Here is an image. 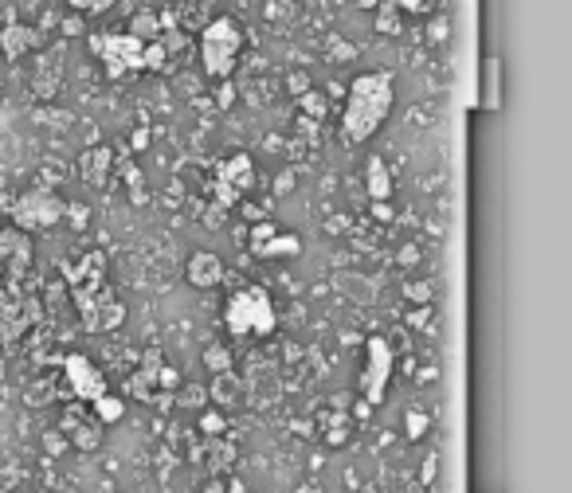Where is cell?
I'll use <instances>...</instances> for the list:
<instances>
[{
    "label": "cell",
    "instance_id": "cell-2",
    "mask_svg": "<svg viewBox=\"0 0 572 493\" xmlns=\"http://www.w3.org/2000/svg\"><path fill=\"white\" fill-rule=\"evenodd\" d=\"M239 55H243V28L236 20L232 16L208 20L204 32H200V67H204V75L216 79V83H228Z\"/></svg>",
    "mask_w": 572,
    "mask_h": 493
},
{
    "label": "cell",
    "instance_id": "cell-8",
    "mask_svg": "<svg viewBox=\"0 0 572 493\" xmlns=\"http://www.w3.org/2000/svg\"><path fill=\"white\" fill-rule=\"evenodd\" d=\"M255 161L247 157V153H232L228 161H220V169H216V180H212V192H216V204L220 208H236L239 200L255 188Z\"/></svg>",
    "mask_w": 572,
    "mask_h": 493
},
{
    "label": "cell",
    "instance_id": "cell-7",
    "mask_svg": "<svg viewBox=\"0 0 572 493\" xmlns=\"http://www.w3.org/2000/svg\"><path fill=\"white\" fill-rule=\"evenodd\" d=\"M8 216H12L16 231H24V235L28 231H48L67 216V204L51 188H28L8 204Z\"/></svg>",
    "mask_w": 572,
    "mask_h": 493
},
{
    "label": "cell",
    "instance_id": "cell-3",
    "mask_svg": "<svg viewBox=\"0 0 572 493\" xmlns=\"http://www.w3.org/2000/svg\"><path fill=\"white\" fill-rule=\"evenodd\" d=\"M275 325H279V314L263 286H243L224 302V329L232 337H271Z\"/></svg>",
    "mask_w": 572,
    "mask_h": 493
},
{
    "label": "cell",
    "instance_id": "cell-10",
    "mask_svg": "<svg viewBox=\"0 0 572 493\" xmlns=\"http://www.w3.org/2000/svg\"><path fill=\"white\" fill-rule=\"evenodd\" d=\"M63 75H67V47L51 44L36 51V63H32V75H28V87L40 102H51L59 90H63Z\"/></svg>",
    "mask_w": 572,
    "mask_h": 493
},
{
    "label": "cell",
    "instance_id": "cell-27",
    "mask_svg": "<svg viewBox=\"0 0 572 493\" xmlns=\"http://www.w3.org/2000/svg\"><path fill=\"white\" fill-rule=\"evenodd\" d=\"M196 427H200L204 435H224V431H228V419H224V415H216V411H204Z\"/></svg>",
    "mask_w": 572,
    "mask_h": 493
},
{
    "label": "cell",
    "instance_id": "cell-31",
    "mask_svg": "<svg viewBox=\"0 0 572 493\" xmlns=\"http://www.w3.org/2000/svg\"><path fill=\"white\" fill-rule=\"evenodd\" d=\"M404 294H408V302H431L428 282H408V286H404Z\"/></svg>",
    "mask_w": 572,
    "mask_h": 493
},
{
    "label": "cell",
    "instance_id": "cell-16",
    "mask_svg": "<svg viewBox=\"0 0 572 493\" xmlns=\"http://www.w3.org/2000/svg\"><path fill=\"white\" fill-rule=\"evenodd\" d=\"M232 458H236V447L224 439V435H208L200 450H192V462L200 466V470H208V474H220V470H228L232 466Z\"/></svg>",
    "mask_w": 572,
    "mask_h": 493
},
{
    "label": "cell",
    "instance_id": "cell-29",
    "mask_svg": "<svg viewBox=\"0 0 572 493\" xmlns=\"http://www.w3.org/2000/svg\"><path fill=\"white\" fill-rule=\"evenodd\" d=\"M400 16H428L431 12V0H392Z\"/></svg>",
    "mask_w": 572,
    "mask_h": 493
},
{
    "label": "cell",
    "instance_id": "cell-21",
    "mask_svg": "<svg viewBox=\"0 0 572 493\" xmlns=\"http://www.w3.org/2000/svg\"><path fill=\"white\" fill-rule=\"evenodd\" d=\"M365 188H369L373 200H388L392 196V173H388V165H384L381 157H369V165H365Z\"/></svg>",
    "mask_w": 572,
    "mask_h": 493
},
{
    "label": "cell",
    "instance_id": "cell-33",
    "mask_svg": "<svg viewBox=\"0 0 572 493\" xmlns=\"http://www.w3.org/2000/svg\"><path fill=\"white\" fill-rule=\"evenodd\" d=\"M200 493H228V486H224L220 478H208V482L200 486Z\"/></svg>",
    "mask_w": 572,
    "mask_h": 493
},
{
    "label": "cell",
    "instance_id": "cell-4",
    "mask_svg": "<svg viewBox=\"0 0 572 493\" xmlns=\"http://www.w3.org/2000/svg\"><path fill=\"white\" fill-rule=\"evenodd\" d=\"M67 290H71L75 314H79L87 333H114L126 321V306L114 298V290L106 286V278L79 282V286H67Z\"/></svg>",
    "mask_w": 572,
    "mask_h": 493
},
{
    "label": "cell",
    "instance_id": "cell-18",
    "mask_svg": "<svg viewBox=\"0 0 572 493\" xmlns=\"http://www.w3.org/2000/svg\"><path fill=\"white\" fill-rule=\"evenodd\" d=\"M169 24H173V20H165V12L142 8V12H134V20H130V36L142 40V44H153V40H161V32H165Z\"/></svg>",
    "mask_w": 572,
    "mask_h": 493
},
{
    "label": "cell",
    "instance_id": "cell-20",
    "mask_svg": "<svg viewBox=\"0 0 572 493\" xmlns=\"http://www.w3.org/2000/svg\"><path fill=\"white\" fill-rule=\"evenodd\" d=\"M208 400L220 407H236L243 400V384H239L236 372H216L212 376V388H208Z\"/></svg>",
    "mask_w": 572,
    "mask_h": 493
},
{
    "label": "cell",
    "instance_id": "cell-32",
    "mask_svg": "<svg viewBox=\"0 0 572 493\" xmlns=\"http://www.w3.org/2000/svg\"><path fill=\"white\" fill-rule=\"evenodd\" d=\"M79 32H83V20H79V16L63 20V36H79Z\"/></svg>",
    "mask_w": 572,
    "mask_h": 493
},
{
    "label": "cell",
    "instance_id": "cell-6",
    "mask_svg": "<svg viewBox=\"0 0 572 493\" xmlns=\"http://www.w3.org/2000/svg\"><path fill=\"white\" fill-rule=\"evenodd\" d=\"M181 388V372L173 368V364H165L157 349H149L142 360V368L126 380V392L134 396V400H142V404H153V407H165L173 400V392Z\"/></svg>",
    "mask_w": 572,
    "mask_h": 493
},
{
    "label": "cell",
    "instance_id": "cell-28",
    "mask_svg": "<svg viewBox=\"0 0 572 493\" xmlns=\"http://www.w3.org/2000/svg\"><path fill=\"white\" fill-rule=\"evenodd\" d=\"M428 431V415L424 411H408V419H404V435L408 439H420Z\"/></svg>",
    "mask_w": 572,
    "mask_h": 493
},
{
    "label": "cell",
    "instance_id": "cell-15",
    "mask_svg": "<svg viewBox=\"0 0 572 493\" xmlns=\"http://www.w3.org/2000/svg\"><path fill=\"white\" fill-rule=\"evenodd\" d=\"M59 427H63V435L71 439V447L75 450H95L98 443H102V423H98L95 415L87 419V415H83V407H71V411L63 415V423H59Z\"/></svg>",
    "mask_w": 572,
    "mask_h": 493
},
{
    "label": "cell",
    "instance_id": "cell-12",
    "mask_svg": "<svg viewBox=\"0 0 572 493\" xmlns=\"http://www.w3.org/2000/svg\"><path fill=\"white\" fill-rule=\"evenodd\" d=\"M63 376H67V388L79 404H95L98 396H106V376L102 368H95V360L83 357V353H67L63 357Z\"/></svg>",
    "mask_w": 572,
    "mask_h": 493
},
{
    "label": "cell",
    "instance_id": "cell-30",
    "mask_svg": "<svg viewBox=\"0 0 572 493\" xmlns=\"http://www.w3.org/2000/svg\"><path fill=\"white\" fill-rule=\"evenodd\" d=\"M486 75H490V79H486V87H490L486 106H498V59H490V63H486Z\"/></svg>",
    "mask_w": 572,
    "mask_h": 493
},
{
    "label": "cell",
    "instance_id": "cell-25",
    "mask_svg": "<svg viewBox=\"0 0 572 493\" xmlns=\"http://www.w3.org/2000/svg\"><path fill=\"white\" fill-rule=\"evenodd\" d=\"M377 28L388 32V36H400L404 20H400V12H396V4H392V0H381V8H377Z\"/></svg>",
    "mask_w": 572,
    "mask_h": 493
},
{
    "label": "cell",
    "instance_id": "cell-14",
    "mask_svg": "<svg viewBox=\"0 0 572 493\" xmlns=\"http://www.w3.org/2000/svg\"><path fill=\"white\" fill-rule=\"evenodd\" d=\"M224 274L228 270H224V259L216 251H192L189 263H185V278L196 290H216L224 282Z\"/></svg>",
    "mask_w": 572,
    "mask_h": 493
},
{
    "label": "cell",
    "instance_id": "cell-9",
    "mask_svg": "<svg viewBox=\"0 0 572 493\" xmlns=\"http://www.w3.org/2000/svg\"><path fill=\"white\" fill-rule=\"evenodd\" d=\"M36 317H40V302L36 298H28L20 286L0 290V345L20 341L24 329H32Z\"/></svg>",
    "mask_w": 572,
    "mask_h": 493
},
{
    "label": "cell",
    "instance_id": "cell-23",
    "mask_svg": "<svg viewBox=\"0 0 572 493\" xmlns=\"http://www.w3.org/2000/svg\"><path fill=\"white\" fill-rule=\"evenodd\" d=\"M169 63H173V55H169V47L161 44V40L145 44V51H142V71H169Z\"/></svg>",
    "mask_w": 572,
    "mask_h": 493
},
{
    "label": "cell",
    "instance_id": "cell-1",
    "mask_svg": "<svg viewBox=\"0 0 572 493\" xmlns=\"http://www.w3.org/2000/svg\"><path fill=\"white\" fill-rule=\"evenodd\" d=\"M392 102H396V87H392L388 71L357 75L349 94H345V110H341V141L345 145H365L388 122Z\"/></svg>",
    "mask_w": 572,
    "mask_h": 493
},
{
    "label": "cell",
    "instance_id": "cell-24",
    "mask_svg": "<svg viewBox=\"0 0 572 493\" xmlns=\"http://www.w3.org/2000/svg\"><path fill=\"white\" fill-rule=\"evenodd\" d=\"M204 368H208L212 376H216V372H232V349L220 345V341L208 345V349H204Z\"/></svg>",
    "mask_w": 572,
    "mask_h": 493
},
{
    "label": "cell",
    "instance_id": "cell-22",
    "mask_svg": "<svg viewBox=\"0 0 572 493\" xmlns=\"http://www.w3.org/2000/svg\"><path fill=\"white\" fill-rule=\"evenodd\" d=\"M91 415H95L102 427H110V423H118V419L126 415V400H122V396H110V392H106V396H98L95 404H91Z\"/></svg>",
    "mask_w": 572,
    "mask_h": 493
},
{
    "label": "cell",
    "instance_id": "cell-13",
    "mask_svg": "<svg viewBox=\"0 0 572 493\" xmlns=\"http://www.w3.org/2000/svg\"><path fill=\"white\" fill-rule=\"evenodd\" d=\"M40 47H44V32H40V28H32V24L8 20V24L0 28V55H4L8 63H20V59L36 55Z\"/></svg>",
    "mask_w": 572,
    "mask_h": 493
},
{
    "label": "cell",
    "instance_id": "cell-17",
    "mask_svg": "<svg viewBox=\"0 0 572 493\" xmlns=\"http://www.w3.org/2000/svg\"><path fill=\"white\" fill-rule=\"evenodd\" d=\"M110 169H114V153H110L106 145L83 149V157H79V177L87 180L91 188H102V184L110 180Z\"/></svg>",
    "mask_w": 572,
    "mask_h": 493
},
{
    "label": "cell",
    "instance_id": "cell-26",
    "mask_svg": "<svg viewBox=\"0 0 572 493\" xmlns=\"http://www.w3.org/2000/svg\"><path fill=\"white\" fill-rule=\"evenodd\" d=\"M67 4H71L79 16H102V12H110L118 0H67Z\"/></svg>",
    "mask_w": 572,
    "mask_h": 493
},
{
    "label": "cell",
    "instance_id": "cell-19",
    "mask_svg": "<svg viewBox=\"0 0 572 493\" xmlns=\"http://www.w3.org/2000/svg\"><path fill=\"white\" fill-rule=\"evenodd\" d=\"M302 251V239L298 235H286V231H275L271 239H263L251 255H259V259H294Z\"/></svg>",
    "mask_w": 572,
    "mask_h": 493
},
{
    "label": "cell",
    "instance_id": "cell-5",
    "mask_svg": "<svg viewBox=\"0 0 572 493\" xmlns=\"http://www.w3.org/2000/svg\"><path fill=\"white\" fill-rule=\"evenodd\" d=\"M87 47H91V55L102 63L106 79L122 83V79H130V75H142L145 44L134 40L130 32H91V36H87Z\"/></svg>",
    "mask_w": 572,
    "mask_h": 493
},
{
    "label": "cell",
    "instance_id": "cell-11",
    "mask_svg": "<svg viewBox=\"0 0 572 493\" xmlns=\"http://www.w3.org/2000/svg\"><path fill=\"white\" fill-rule=\"evenodd\" d=\"M388 376H392V345L384 337H369V345H365V372H361V400L369 407L384 400Z\"/></svg>",
    "mask_w": 572,
    "mask_h": 493
}]
</instances>
